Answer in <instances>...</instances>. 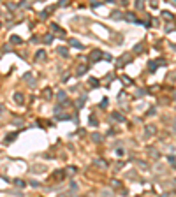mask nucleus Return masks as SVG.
<instances>
[{
  "label": "nucleus",
  "mask_w": 176,
  "mask_h": 197,
  "mask_svg": "<svg viewBox=\"0 0 176 197\" xmlns=\"http://www.w3.org/2000/svg\"><path fill=\"white\" fill-rule=\"evenodd\" d=\"M16 185H18V187H25V183H23L21 180H16Z\"/></svg>",
  "instance_id": "24"
},
{
  "label": "nucleus",
  "mask_w": 176,
  "mask_h": 197,
  "mask_svg": "<svg viewBox=\"0 0 176 197\" xmlns=\"http://www.w3.org/2000/svg\"><path fill=\"white\" fill-rule=\"evenodd\" d=\"M69 44H70V46H74V48H77V49H81V48H83V44H81V42H77L76 39H70Z\"/></svg>",
  "instance_id": "5"
},
{
  "label": "nucleus",
  "mask_w": 176,
  "mask_h": 197,
  "mask_svg": "<svg viewBox=\"0 0 176 197\" xmlns=\"http://www.w3.org/2000/svg\"><path fill=\"white\" fill-rule=\"evenodd\" d=\"M111 185H113V187H116V188H120V187H122L118 180H113V183H111Z\"/></svg>",
  "instance_id": "16"
},
{
  "label": "nucleus",
  "mask_w": 176,
  "mask_h": 197,
  "mask_svg": "<svg viewBox=\"0 0 176 197\" xmlns=\"http://www.w3.org/2000/svg\"><path fill=\"white\" fill-rule=\"evenodd\" d=\"M16 135H18V134H16V132H14V134H9V135H7V139H5V141H7V143H11V141H14V139H16Z\"/></svg>",
  "instance_id": "11"
},
{
  "label": "nucleus",
  "mask_w": 176,
  "mask_h": 197,
  "mask_svg": "<svg viewBox=\"0 0 176 197\" xmlns=\"http://www.w3.org/2000/svg\"><path fill=\"white\" fill-rule=\"evenodd\" d=\"M56 98H58L62 104H67V95H65V92H58V93H56Z\"/></svg>",
  "instance_id": "1"
},
{
  "label": "nucleus",
  "mask_w": 176,
  "mask_h": 197,
  "mask_svg": "<svg viewBox=\"0 0 176 197\" xmlns=\"http://www.w3.org/2000/svg\"><path fill=\"white\" fill-rule=\"evenodd\" d=\"M56 53H60L62 56H69V49L64 48V46H58V48H56Z\"/></svg>",
  "instance_id": "4"
},
{
  "label": "nucleus",
  "mask_w": 176,
  "mask_h": 197,
  "mask_svg": "<svg viewBox=\"0 0 176 197\" xmlns=\"http://www.w3.org/2000/svg\"><path fill=\"white\" fill-rule=\"evenodd\" d=\"M113 118H114V120H118V122H125V118L120 113H113Z\"/></svg>",
  "instance_id": "8"
},
{
  "label": "nucleus",
  "mask_w": 176,
  "mask_h": 197,
  "mask_svg": "<svg viewBox=\"0 0 176 197\" xmlns=\"http://www.w3.org/2000/svg\"><path fill=\"white\" fill-rule=\"evenodd\" d=\"M136 7H138V9H143V7H144V0H138V2H136Z\"/></svg>",
  "instance_id": "13"
},
{
  "label": "nucleus",
  "mask_w": 176,
  "mask_h": 197,
  "mask_svg": "<svg viewBox=\"0 0 176 197\" xmlns=\"http://www.w3.org/2000/svg\"><path fill=\"white\" fill-rule=\"evenodd\" d=\"M101 51H93L92 55H90V62H97V60H101Z\"/></svg>",
  "instance_id": "2"
},
{
  "label": "nucleus",
  "mask_w": 176,
  "mask_h": 197,
  "mask_svg": "<svg viewBox=\"0 0 176 197\" xmlns=\"http://www.w3.org/2000/svg\"><path fill=\"white\" fill-rule=\"evenodd\" d=\"M90 85H92V86H97L99 83H97V79H95V77H92V79H90Z\"/></svg>",
  "instance_id": "20"
},
{
  "label": "nucleus",
  "mask_w": 176,
  "mask_h": 197,
  "mask_svg": "<svg viewBox=\"0 0 176 197\" xmlns=\"http://www.w3.org/2000/svg\"><path fill=\"white\" fill-rule=\"evenodd\" d=\"M95 164H97V165H101V167H106V165H107V164H106L104 160H97Z\"/></svg>",
  "instance_id": "17"
},
{
  "label": "nucleus",
  "mask_w": 176,
  "mask_h": 197,
  "mask_svg": "<svg viewBox=\"0 0 176 197\" xmlns=\"http://www.w3.org/2000/svg\"><path fill=\"white\" fill-rule=\"evenodd\" d=\"M122 81H123L125 85H130V83H132V79H130V77H122Z\"/></svg>",
  "instance_id": "15"
},
{
  "label": "nucleus",
  "mask_w": 176,
  "mask_h": 197,
  "mask_svg": "<svg viewBox=\"0 0 176 197\" xmlns=\"http://www.w3.org/2000/svg\"><path fill=\"white\" fill-rule=\"evenodd\" d=\"M51 30H53L55 33H58V35H65V32H64V30H62L60 27H58V25H55V23L51 25Z\"/></svg>",
  "instance_id": "3"
},
{
  "label": "nucleus",
  "mask_w": 176,
  "mask_h": 197,
  "mask_svg": "<svg viewBox=\"0 0 176 197\" xmlns=\"http://www.w3.org/2000/svg\"><path fill=\"white\" fill-rule=\"evenodd\" d=\"M14 100H16V104H23V95L21 93H16L14 95Z\"/></svg>",
  "instance_id": "6"
},
{
  "label": "nucleus",
  "mask_w": 176,
  "mask_h": 197,
  "mask_svg": "<svg viewBox=\"0 0 176 197\" xmlns=\"http://www.w3.org/2000/svg\"><path fill=\"white\" fill-rule=\"evenodd\" d=\"M44 55H46L44 51H37V56H35V60L39 62V60H41V58H44Z\"/></svg>",
  "instance_id": "12"
},
{
  "label": "nucleus",
  "mask_w": 176,
  "mask_h": 197,
  "mask_svg": "<svg viewBox=\"0 0 176 197\" xmlns=\"http://www.w3.org/2000/svg\"><path fill=\"white\" fill-rule=\"evenodd\" d=\"M44 95H46V98H51V90L46 88V90H44Z\"/></svg>",
  "instance_id": "14"
},
{
  "label": "nucleus",
  "mask_w": 176,
  "mask_h": 197,
  "mask_svg": "<svg viewBox=\"0 0 176 197\" xmlns=\"http://www.w3.org/2000/svg\"><path fill=\"white\" fill-rule=\"evenodd\" d=\"M83 102H85V97H83V98H79V100L76 102V106H77V107H81V106H83Z\"/></svg>",
  "instance_id": "18"
},
{
  "label": "nucleus",
  "mask_w": 176,
  "mask_h": 197,
  "mask_svg": "<svg viewBox=\"0 0 176 197\" xmlns=\"http://www.w3.org/2000/svg\"><path fill=\"white\" fill-rule=\"evenodd\" d=\"M92 139H93L95 143H101V141H102V137H101V134H92Z\"/></svg>",
  "instance_id": "9"
},
{
  "label": "nucleus",
  "mask_w": 176,
  "mask_h": 197,
  "mask_svg": "<svg viewBox=\"0 0 176 197\" xmlns=\"http://www.w3.org/2000/svg\"><path fill=\"white\" fill-rule=\"evenodd\" d=\"M90 123H92V125H97V120H95V116H90Z\"/></svg>",
  "instance_id": "22"
},
{
  "label": "nucleus",
  "mask_w": 176,
  "mask_h": 197,
  "mask_svg": "<svg viewBox=\"0 0 176 197\" xmlns=\"http://www.w3.org/2000/svg\"><path fill=\"white\" fill-rule=\"evenodd\" d=\"M0 111H2V106H0Z\"/></svg>",
  "instance_id": "26"
},
{
  "label": "nucleus",
  "mask_w": 176,
  "mask_h": 197,
  "mask_svg": "<svg viewBox=\"0 0 176 197\" xmlns=\"http://www.w3.org/2000/svg\"><path fill=\"white\" fill-rule=\"evenodd\" d=\"M11 42H12V44H21V37L12 35V37H11Z\"/></svg>",
  "instance_id": "7"
},
{
  "label": "nucleus",
  "mask_w": 176,
  "mask_h": 197,
  "mask_svg": "<svg viewBox=\"0 0 176 197\" xmlns=\"http://www.w3.org/2000/svg\"><path fill=\"white\" fill-rule=\"evenodd\" d=\"M83 72H86V67H79V70H77V76H81Z\"/></svg>",
  "instance_id": "19"
},
{
  "label": "nucleus",
  "mask_w": 176,
  "mask_h": 197,
  "mask_svg": "<svg viewBox=\"0 0 176 197\" xmlns=\"http://www.w3.org/2000/svg\"><path fill=\"white\" fill-rule=\"evenodd\" d=\"M164 18H166V19H173V14H171V12H164Z\"/></svg>",
  "instance_id": "21"
},
{
  "label": "nucleus",
  "mask_w": 176,
  "mask_h": 197,
  "mask_svg": "<svg viewBox=\"0 0 176 197\" xmlns=\"http://www.w3.org/2000/svg\"><path fill=\"white\" fill-rule=\"evenodd\" d=\"M141 49H143V46H141V44H138V46L134 48V51H141Z\"/></svg>",
  "instance_id": "25"
},
{
  "label": "nucleus",
  "mask_w": 176,
  "mask_h": 197,
  "mask_svg": "<svg viewBox=\"0 0 176 197\" xmlns=\"http://www.w3.org/2000/svg\"><path fill=\"white\" fill-rule=\"evenodd\" d=\"M55 178H58V180H62V178H64V172L60 171V172H58V174H55Z\"/></svg>",
  "instance_id": "23"
},
{
  "label": "nucleus",
  "mask_w": 176,
  "mask_h": 197,
  "mask_svg": "<svg viewBox=\"0 0 176 197\" xmlns=\"http://www.w3.org/2000/svg\"><path fill=\"white\" fill-rule=\"evenodd\" d=\"M0 27H2V25H0Z\"/></svg>",
  "instance_id": "27"
},
{
  "label": "nucleus",
  "mask_w": 176,
  "mask_h": 197,
  "mask_svg": "<svg viewBox=\"0 0 176 197\" xmlns=\"http://www.w3.org/2000/svg\"><path fill=\"white\" fill-rule=\"evenodd\" d=\"M44 42H46V44H51V42H53V35H51V33H48V35L44 37Z\"/></svg>",
  "instance_id": "10"
}]
</instances>
